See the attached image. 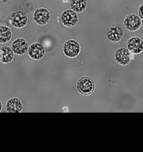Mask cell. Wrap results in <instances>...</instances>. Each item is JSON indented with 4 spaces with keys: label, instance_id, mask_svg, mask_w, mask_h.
<instances>
[{
    "label": "cell",
    "instance_id": "obj_7",
    "mask_svg": "<svg viewBox=\"0 0 143 152\" xmlns=\"http://www.w3.org/2000/svg\"><path fill=\"white\" fill-rule=\"evenodd\" d=\"M60 20L64 26L71 28L77 24L79 17L76 12L73 10L67 9L61 13Z\"/></svg>",
    "mask_w": 143,
    "mask_h": 152
},
{
    "label": "cell",
    "instance_id": "obj_3",
    "mask_svg": "<svg viewBox=\"0 0 143 152\" xmlns=\"http://www.w3.org/2000/svg\"><path fill=\"white\" fill-rule=\"evenodd\" d=\"M11 24L15 28H24L27 24L28 17L26 12L23 10H15L13 11L10 17Z\"/></svg>",
    "mask_w": 143,
    "mask_h": 152
},
{
    "label": "cell",
    "instance_id": "obj_11",
    "mask_svg": "<svg viewBox=\"0 0 143 152\" xmlns=\"http://www.w3.org/2000/svg\"><path fill=\"white\" fill-rule=\"evenodd\" d=\"M11 48L14 54L22 56L27 52L29 43L26 39L23 37H17L12 42Z\"/></svg>",
    "mask_w": 143,
    "mask_h": 152
},
{
    "label": "cell",
    "instance_id": "obj_9",
    "mask_svg": "<svg viewBox=\"0 0 143 152\" xmlns=\"http://www.w3.org/2000/svg\"><path fill=\"white\" fill-rule=\"evenodd\" d=\"M51 18V14L48 9L40 7L35 10L33 15L34 22L39 26H44L48 24Z\"/></svg>",
    "mask_w": 143,
    "mask_h": 152
},
{
    "label": "cell",
    "instance_id": "obj_4",
    "mask_svg": "<svg viewBox=\"0 0 143 152\" xmlns=\"http://www.w3.org/2000/svg\"><path fill=\"white\" fill-rule=\"evenodd\" d=\"M46 53V49L43 44L35 42L29 46L27 54L33 61H40L43 58Z\"/></svg>",
    "mask_w": 143,
    "mask_h": 152
},
{
    "label": "cell",
    "instance_id": "obj_2",
    "mask_svg": "<svg viewBox=\"0 0 143 152\" xmlns=\"http://www.w3.org/2000/svg\"><path fill=\"white\" fill-rule=\"evenodd\" d=\"M95 83L92 78L88 77L80 78L76 83L77 91L83 96H89L95 90Z\"/></svg>",
    "mask_w": 143,
    "mask_h": 152
},
{
    "label": "cell",
    "instance_id": "obj_1",
    "mask_svg": "<svg viewBox=\"0 0 143 152\" xmlns=\"http://www.w3.org/2000/svg\"><path fill=\"white\" fill-rule=\"evenodd\" d=\"M62 52L66 57L71 59L75 58L80 53V43L74 39H67L62 45Z\"/></svg>",
    "mask_w": 143,
    "mask_h": 152
},
{
    "label": "cell",
    "instance_id": "obj_12",
    "mask_svg": "<svg viewBox=\"0 0 143 152\" xmlns=\"http://www.w3.org/2000/svg\"><path fill=\"white\" fill-rule=\"evenodd\" d=\"M5 110L9 113H20L23 110V104L18 97H11L5 103Z\"/></svg>",
    "mask_w": 143,
    "mask_h": 152
},
{
    "label": "cell",
    "instance_id": "obj_5",
    "mask_svg": "<svg viewBox=\"0 0 143 152\" xmlns=\"http://www.w3.org/2000/svg\"><path fill=\"white\" fill-rule=\"evenodd\" d=\"M123 24L127 30L134 32L141 27L142 20L135 14H129L125 17Z\"/></svg>",
    "mask_w": 143,
    "mask_h": 152
},
{
    "label": "cell",
    "instance_id": "obj_15",
    "mask_svg": "<svg viewBox=\"0 0 143 152\" xmlns=\"http://www.w3.org/2000/svg\"><path fill=\"white\" fill-rule=\"evenodd\" d=\"M70 6L73 11L77 12H83L87 7L86 0H70Z\"/></svg>",
    "mask_w": 143,
    "mask_h": 152
},
{
    "label": "cell",
    "instance_id": "obj_13",
    "mask_svg": "<svg viewBox=\"0 0 143 152\" xmlns=\"http://www.w3.org/2000/svg\"><path fill=\"white\" fill-rule=\"evenodd\" d=\"M14 59V53L9 46H2L0 48V62L2 64H9Z\"/></svg>",
    "mask_w": 143,
    "mask_h": 152
},
{
    "label": "cell",
    "instance_id": "obj_17",
    "mask_svg": "<svg viewBox=\"0 0 143 152\" xmlns=\"http://www.w3.org/2000/svg\"><path fill=\"white\" fill-rule=\"evenodd\" d=\"M2 107H3V103H2V100L0 99V112H1Z\"/></svg>",
    "mask_w": 143,
    "mask_h": 152
},
{
    "label": "cell",
    "instance_id": "obj_14",
    "mask_svg": "<svg viewBox=\"0 0 143 152\" xmlns=\"http://www.w3.org/2000/svg\"><path fill=\"white\" fill-rule=\"evenodd\" d=\"M13 32L10 27L6 25L0 24V44L8 43L12 39Z\"/></svg>",
    "mask_w": 143,
    "mask_h": 152
},
{
    "label": "cell",
    "instance_id": "obj_6",
    "mask_svg": "<svg viewBox=\"0 0 143 152\" xmlns=\"http://www.w3.org/2000/svg\"><path fill=\"white\" fill-rule=\"evenodd\" d=\"M133 54L124 47H120L114 52V57L116 62L121 66L128 65L132 59Z\"/></svg>",
    "mask_w": 143,
    "mask_h": 152
},
{
    "label": "cell",
    "instance_id": "obj_10",
    "mask_svg": "<svg viewBox=\"0 0 143 152\" xmlns=\"http://www.w3.org/2000/svg\"><path fill=\"white\" fill-rule=\"evenodd\" d=\"M123 30L121 26L117 24L110 26L106 31V36L108 40L113 43L120 42L123 37Z\"/></svg>",
    "mask_w": 143,
    "mask_h": 152
},
{
    "label": "cell",
    "instance_id": "obj_16",
    "mask_svg": "<svg viewBox=\"0 0 143 152\" xmlns=\"http://www.w3.org/2000/svg\"><path fill=\"white\" fill-rule=\"evenodd\" d=\"M138 16L141 18V20H143V3L141 4L138 10Z\"/></svg>",
    "mask_w": 143,
    "mask_h": 152
},
{
    "label": "cell",
    "instance_id": "obj_8",
    "mask_svg": "<svg viewBox=\"0 0 143 152\" xmlns=\"http://www.w3.org/2000/svg\"><path fill=\"white\" fill-rule=\"evenodd\" d=\"M126 46L133 55H139L143 52V39L140 37L136 36L130 37L126 40Z\"/></svg>",
    "mask_w": 143,
    "mask_h": 152
}]
</instances>
